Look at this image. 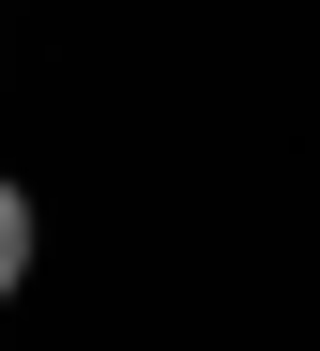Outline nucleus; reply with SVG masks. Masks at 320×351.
<instances>
[{
    "instance_id": "f257e3e1",
    "label": "nucleus",
    "mask_w": 320,
    "mask_h": 351,
    "mask_svg": "<svg viewBox=\"0 0 320 351\" xmlns=\"http://www.w3.org/2000/svg\"><path fill=\"white\" fill-rule=\"evenodd\" d=\"M31 260H46V214H31V184H0V306L31 290Z\"/></svg>"
}]
</instances>
